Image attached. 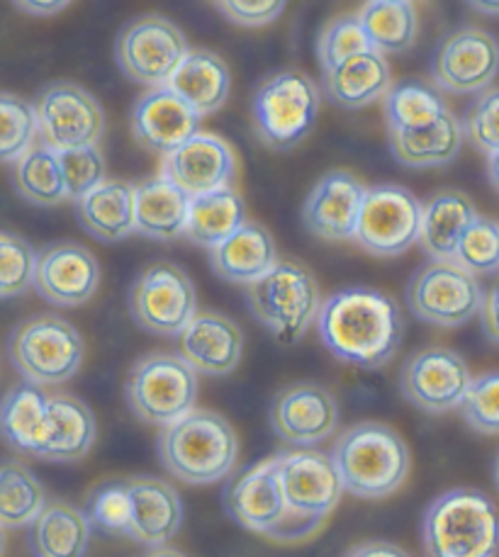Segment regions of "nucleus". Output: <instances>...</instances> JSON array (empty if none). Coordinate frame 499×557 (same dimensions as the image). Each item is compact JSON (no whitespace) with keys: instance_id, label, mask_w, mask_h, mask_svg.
<instances>
[{"instance_id":"f257e3e1","label":"nucleus","mask_w":499,"mask_h":557,"mask_svg":"<svg viewBox=\"0 0 499 557\" xmlns=\"http://www.w3.org/2000/svg\"><path fill=\"white\" fill-rule=\"evenodd\" d=\"M317 329L331 356L361 370H380L402 346L404 317L390 295L344 287L319 307Z\"/></svg>"},{"instance_id":"f03ea898","label":"nucleus","mask_w":499,"mask_h":557,"mask_svg":"<svg viewBox=\"0 0 499 557\" xmlns=\"http://www.w3.org/2000/svg\"><path fill=\"white\" fill-rule=\"evenodd\" d=\"M344 492L358 499H385L410 474V448L398 431L380 421L349 426L331 450Z\"/></svg>"},{"instance_id":"7ed1b4c3","label":"nucleus","mask_w":499,"mask_h":557,"mask_svg":"<svg viewBox=\"0 0 499 557\" xmlns=\"http://www.w3.org/2000/svg\"><path fill=\"white\" fill-rule=\"evenodd\" d=\"M236 456L234 426L210 409H193L159 436L161 466L171 478L193 487L224 480L234 470Z\"/></svg>"},{"instance_id":"20e7f679","label":"nucleus","mask_w":499,"mask_h":557,"mask_svg":"<svg viewBox=\"0 0 499 557\" xmlns=\"http://www.w3.org/2000/svg\"><path fill=\"white\" fill-rule=\"evenodd\" d=\"M426 557H495L499 511L480 490L459 487L436 497L422 519Z\"/></svg>"},{"instance_id":"39448f33","label":"nucleus","mask_w":499,"mask_h":557,"mask_svg":"<svg viewBox=\"0 0 499 557\" xmlns=\"http://www.w3.org/2000/svg\"><path fill=\"white\" fill-rule=\"evenodd\" d=\"M8 354L25 383L57 387L76 377L86 356V344L78 329L66 319L39 314L13 329Z\"/></svg>"},{"instance_id":"423d86ee","label":"nucleus","mask_w":499,"mask_h":557,"mask_svg":"<svg viewBox=\"0 0 499 557\" xmlns=\"http://www.w3.org/2000/svg\"><path fill=\"white\" fill-rule=\"evenodd\" d=\"M224 509L242 529L280 543L309 539L321 529V523L297 519L288 509L283 490H280L276 456L242 470L227 484Z\"/></svg>"},{"instance_id":"0eeeda50","label":"nucleus","mask_w":499,"mask_h":557,"mask_svg":"<svg viewBox=\"0 0 499 557\" xmlns=\"http://www.w3.org/2000/svg\"><path fill=\"white\" fill-rule=\"evenodd\" d=\"M246 300L252 314L283 344H297L321 307L315 275L295 261H278L246 287Z\"/></svg>"},{"instance_id":"6e6552de","label":"nucleus","mask_w":499,"mask_h":557,"mask_svg":"<svg viewBox=\"0 0 499 557\" xmlns=\"http://www.w3.org/2000/svg\"><path fill=\"white\" fill-rule=\"evenodd\" d=\"M124 397L144 424L166 429L195 409L197 373L181 356H144L130 370Z\"/></svg>"},{"instance_id":"1a4fd4ad","label":"nucleus","mask_w":499,"mask_h":557,"mask_svg":"<svg viewBox=\"0 0 499 557\" xmlns=\"http://www.w3.org/2000/svg\"><path fill=\"white\" fill-rule=\"evenodd\" d=\"M321 96L315 81L297 71L270 76L254 96V125L268 149L290 151L307 139L319 115Z\"/></svg>"},{"instance_id":"9d476101","label":"nucleus","mask_w":499,"mask_h":557,"mask_svg":"<svg viewBox=\"0 0 499 557\" xmlns=\"http://www.w3.org/2000/svg\"><path fill=\"white\" fill-rule=\"evenodd\" d=\"M37 137L51 151L98 147L106 132V112L86 88L69 81L51 84L37 92L33 102Z\"/></svg>"},{"instance_id":"9b49d317","label":"nucleus","mask_w":499,"mask_h":557,"mask_svg":"<svg viewBox=\"0 0 499 557\" xmlns=\"http://www.w3.org/2000/svg\"><path fill=\"white\" fill-rule=\"evenodd\" d=\"M422 202L402 185H376L366 190L353 239L363 251L380 258L407 253L419 244Z\"/></svg>"},{"instance_id":"f8f14e48","label":"nucleus","mask_w":499,"mask_h":557,"mask_svg":"<svg viewBox=\"0 0 499 557\" xmlns=\"http://www.w3.org/2000/svg\"><path fill=\"white\" fill-rule=\"evenodd\" d=\"M407 307L424 324L455 329L480 314L483 287L477 277L455 263L419 268L407 283Z\"/></svg>"},{"instance_id":"ddd939ff","label":"nucleus","mask_w":499,"mask_h":557,"mask_svg":"<svg viewBox=\"0 0 499 557\" xmlns=\"http://www.w3.org/2000/svg\"><path fill=\"white\" fill-rule=\"evenodd\" d=\"M188 51V39L171 20L144 15L120 33L115 59L122 74L134 84L161 88L169 84Z\"/></svg>"},{"instance_id":"4468645a","label":"nucleus","mask_w":499,"mask_h":557,"mask_svg":"<svg viewBox=\"0 0 499 557\" xmlns=\"http://www.w3.org/2000/svg\"><path fill=\"white\" fill-rule=\"evenodd\" d=\"M130 312L144 332L181 336L197 314L195 285L179 265L154 263L132 285Z\"/></svg>"},{"instance_id":"2eb2a0df","label":"nucleus","mask_w":499,"mask_h":557,"mask_svg":"<svg viewBox=\"0 0 499 557\" xmlns=\"http://www.w3.org/2000/svg\"><path fill=\"white\" fill-rule=\"evenodd\" d=\"M471 383L473 375L465 358L443 346L417 350L400 373L404 399L426 414H446L459 409Z\"/></svg>"},{"instance_id":"dca6fc26","label":"nucleus","mask_w":499,"mask_h":557,"mask_svg":"<svg viewBox=\"0 0 499 557\" xmlns=\"http://www.w3.org/2000/svg\"><path fill=\"white\" fill-rule=\"evenodd\" d=\"M499 74V42L480 27H459L441 39L431 59L434 84L453 96L490 88Z\"/></svg>"},{"instance_id":"f3484780","label":"nucleus","mask_w":499,"mask_h":557,"mask_svg":"<svg viewBox=\"0 0 499 557\" xmlns=\"http://www.w3.org/2000/svg\"><path fill=\"white\" fill-rule=\"evenodd\" d=\"M280 490L288 509L303 521L325 523L327 516L341 502V480L334 462L319 450H288L276 456Z\"/></svg>"},{"instance_id":"a211bd4d","label":"nucleus","mask_w":499,"mask_h":557,"mask_svg":"<svg viewBox=\"0 0 499 557\" xmlns=\"http://www.w3.org/2000/svg\"><path fill=\"white\" fill-rule=\"evenodd\" d=\"M276 436L297 450L327 441L339 426V405L327 387L297 383L280 389L270 405Z\"/></svg>"},{"instance_id":"6ab92c4d","label":"nucleus","mask_w":499,"mask_h":557,"mask_svg":"<svg viewBox=\"0 0 499 557\" xmlns=\"http://www.w3.org/2000/svg\"><path fill=\"white\" fill-rule=\"evenodd\" d=\"M35 290L51 307H81L100 285V265L86 246L61 242L37 251Z\"/></svg>"},{"instance_id":"aec40b11","label":"nucleus","mask_w":499,"mask_h":557,"mask_svg":"<svg viewBox=\"0 0 499 557\" xmlns=\"http://www.w3.org/2000/svg\"><path fill=\"white\" fill-rule=\"evenodd\" d=\"M236 175V157L220 134H195L181 149L163 157L161 178L171 181L188 198L230 188Z\"/></svg>"},{"instance_id":"412c9836","label":"nucleus","mask_w":499,"mask_h":557,"mask_svg":"<svg viewBox=\"0 0 499 557\" xmlns=\"http://www.w3.org/2000/svg\"><path fill=\"white\" fill-rule=\"evenodd\" d=\"M200 120L185 102L166 86L149 88L137 98L130 115L132 137L142 149L169 157L200 134Z\"/></svg>"},{"instance_id":"4be33fe9","label":"nucleus","mask_w":499,"mask_h":557,"mask_svg":"<svg viewBox=\"0 0 499 557\" xmlns=\"http://www.w3.org/2000/svg\"><path fill=\"white\" fill-rule=\"evenodd\" d=\"M366 190V183L349 171L321 175L315 188L309 190L303 208L307 232L325 242L353 239Z\"/></svg>"},{"instance_id":"5701e85b","label":"nucleus","mask_w":499,"mask_h":557,"mask_svg":"<svg viewBox=\"0 0 499 557\" xmlns=\"http://www.w3.org/2000/svg\"><path fill=\"white\" fill-rule=\"evenodd\" d=\"M181 358L195 373L222 377L236 370L244 354V334L234 319L220 312H200L179 336Z\"/></svg>"},{"instance_id":"b1692460","label":"nucleus","mask_w":499,"mask_h":557,"mask_svg":"<svg viewBox=\"0 0 499 557\" xmlns=\"http://www.w3.org/2000/svg\"><path fill=\"white\" fill-rule=\"evenodd\" d=\"M130 539L147 548H163L183 523V502L169 482L156 478H132Z\"/></svg>"},{"instance_id":"393cba45","label":"nucleus","mask_w":499,"mask_h":557,"mask_svg":"<svg viewBox=\"0 0 499 557\" xmlns=\"http://www.w3.org/2000/svg\"><path fill=\"white\" fill-rule=\"evenodd\" d=\"M197 117L215 115L230 100L232 74L222 57L205 49H191L166 84Z\"/></svg>"},{"instance_id":"a878e982","label":"nucleus","mask_w":499,"mask_h":557,"mask_svg":"<svg viewBox=\"0 0 499 557\" xmlns=\"http://www.w3.org/2000/svg\"><path fill=\"white\" fill-rule=\"evenodd\" d=\"M96 417L86 401L71 395L47 397V436L39 460L76 462L96 443Z\"/></svg>"},{"instance_id":"bb28decb","label":"nucleus","mask_w":499,"mask_h":557,"mask_svg":"<svg viewBox=\"0 0 499 557\" xmlns=\"http://www.w3.org/2000/svg\"><path fill=\"white\" fill-rule=\"evenodd\" d=\"M212 271L232 285H252L278 263L276 242L266 226L246 222L230 239L207 251Z\"/></svg>"},{"instance_id":"cd10ccee","label":"nucleus","mask_w":499,"mask_h":557,"mask_svg":"<svg viewBox=\"0 0 499 557\" xmlns=\"http://www.w3.org/2000/svg\"><path fill=\"white\" fill-rule=\"evenodd\" d=\"M477 220L473 200L461 190H441L422 205L419 246L434 263H451L455 249Z\"/></svg>"},{"instance_id":"c85d7f7f","label":"nucleus","mask_w":499,"mask_h":557,"mask_svg":"<svg viewBox=\"0 0 499 557\" xmlns=\"http://www.w3.org/2000/svg\"><path fill=\"white\" fill-rule=\"evenodd\" d=\"M325 92L334 106L344 110H361L385 98L392 88L390 64L378 51L351 57L344 64L321 71Z\"/></svg>"},{"instance_id":"c756f323","label":"nucleus","mask_w":499,"mask_h":557,"mask_svg":"<svg viewBox=\"0 0 499 557\" xmlns=\"http://www.w3.org/2000/svg\"><path fill=\"white\" fill-rule=\"evenodd\" d=\"M47 392L29 383L10 387L0 399V438L23 456L39 458L47 436Z\"/></svg>"},{"instance_id":"7c9ffc66","label":"nucleus","mask_w":499,"mask_h":557,"mask_svg":"<svg viewBox=\"0 0 499 557\" xmlns=\"http://www.w3.org/2000/svg\"><path fill=\"white\" fill-rule=\"evenodd\" d=\"M78 224L93 239L115 244L137 232L134 222V185L127 181H106L86 198L76 200Z\"/></svg>"},{"instance_id":"2f4dec72","label":"nucleus","mask_w":499,"mask_h":557,"mask_svg":"<svg viewBox=\"0 0 499 557\" xmlns=\"http://www.w3.org/2000/svg\"><path fill=\"white\" fill-rule=\"evenodd\" d=\"M188 210V195L161 175L134 188V222H137V234L147 236V239H179L185 232Z\"/></svg>"},{"instance_id":"473e14b6","label":"nucleus","mask_w":499,"mask_h":557,"mask_svg":"<svg viewBox=\"0 0 499 557\" xmlns=\"http://www.w3.org/2000/svg\"><path fill=\"white\" fill-rule=\"evenodd\" d=\"M390 151L404 169H436L451 163L463 147L461 120L449 110L434 125L414 132H388Z\"/></svg>"},{"instance_id":"72a5a7b5","label":"nucleus","mask_w":499,"mask_h":557,"mask_svg":"<svg viewBox=\"0 0 499 557\" xmlns=\"http://www.w3.org/2000/svg\"><path fill=\"white\" fill-rule=\"evenodd\" d=\"M90 531L81 509L66 502H47L29 531V545L37 557H86Z\"/></svg>"},{"instance_id":"f704fd0d","label":"nucleus","mask_w":499,"mask_h":557,"mask_svg":"<svg viewBox=\"0 0 499 557\" xmlns=\"http://www.w3.org/2000/svg\"><path fill=\"white\" fill-rule=\"evenodd\" d=\"M246 224V202L234 188H224L191 200L183 236L203 249H215Z\"/></svg>"},{"instance_id":"c9c22d12","label":"nucleus","mask_w":499,"mask_h":557,"mask_svg":"<svg viewBox=\"0 0 499 557\" xmlns=\"http://www.w3.org/2000/svg\"><path fill=\"white\" fill-rule=\"evenodd\" d=\"M358 20L366 29L370 49L382 57L404 54L417 42L419 17L414 3L404 0H378L361 8Z\"/></svg>"},{"instance_id":"e433bc0d","label":"nucleus","mask_w":499,"mask_h":557,"mask_svg":"<svg viewBox=\"0 0 499 557\" xmlns=\"http://www.w3.org/2000/svg\"><path fill=\"white\" fill-rule=\"evenodd\" d=\"M449 106L439 90L419 78H407L385 92L382 115L388 132H414L441 120Z\"/></svg>"},{"instance_id":"4c0bfd02","label":"nucleus","mask_w":499,"mask_h":557,"mask_svg":"<svg viewBox=\"0 0 499 557\" xmlns=\"http://www.w3.org/2000/svg\"><path fill=\"white\" fill-rule=\"evenodd\" d=\"M47 507L37 474L20 460H0V529L33 525Z\"/></svg>"},{"instance_id":"58836bf2","label":"nucleus","mask_w":499,"mask_h":557,"mask_svg":"<svg viewBox=\"0 0 499 557\" xmlns=\"http://www.w3.org/2000/svg\"><path fill=\"white\" fill-rule=\"evenodd\" d=\"M13 183L20 198L37 208H54L66 200L64 175L59 166V153L47 149L45 144H35L23 159L15 163Z\"/></svg>"},{"instance_id":"ea45409f","label":"nucleus","mask_w":499,"mask_h":557,"mask_svg":"<svg viewBox=\"0 0 499 557\" xmlns=\"http://www.w3.org/2000/svg\"><path fill=\"white\" fill-rule=\"evenodd\" d=\"M37 141L33 102L15 92H0V163H17Z\"/></svg>"},{"instance_id":"a19ab883","label":"nucleus","mask_w":499,"mask_h":557,"mask_svg":"<svg viewBox=\"0 0 499 557\" xmlns=\"http://www.w3.org/2000/svg\"><path fill=\"white\" fill-rule=\"evenodd\" d=\"M83 516L90 523V529L102 531L108 535H124L130 539L132 523V504H130V482L110 480L98 484L88 494Z\"/></svg>"},{"instance_id":"79ce46f5","label":"nucleus","mask_w":499,"mask_h":557,"mask_svg":"<svg viewBox=\"0 0 499 557\" xmlns=\"http://www.w3.org/2000/svg\"><path fill=\"white\" fill-rule=\"evenodd\" d=\"M370 49L368 35L363 29L358 15H339L325 25L317 39V59L321 71H329L346 59L366 54Z\"/></svg>"},{"instance_id":"37998d69","label":"nucleus","mask_w":499,"mask_h":557,"mask_svg":"<svg viewBox=\"0 0 499 557\" xmlns=\"http://www.w3.org/2000/svg\"><path fill=\"white\" fill-rule=\"evenodd\" d=\"M451 263L463 268L471 275H487L499 271V224L477 214V220L463 234Z\"/></svg>"},{"instance_id":"c03bdc74","label":"nucleus","mask_w":499,"mask_h":557,"mask_svg":"<svg viewBox=\"0 0 499 557\" xmlns=\"http://www.w3.org/2000/svg\"><path fill=\"white\" fill-rule=\"evenodd\" d=\"M37 251L23 236L0 232V300L25 295L35 283Z\"/></svg>"},{"instance_id":"a18cd8bd","label":"nucleus","mask_w":499,"mask_h":557,"mask_svg":"<svg viewBox=\"0 0 499 557\" xmlns=\"http://www.w3.org/2000/svg\"><path fill=\"white\" fill-rule=\"evenodd\" d=\"M461 414L465 424L485 436L499 433V370L473 377L461 401Z\"/></svg>"},{"instance_id":"49530a36","label":"nucleus","mask_w":499,"mask_h":557,"mask_svg":"<svg viewBox=\"0 0 499 557\" xmlns=\"http://www.w3.org/2000/svg\"><path fill=\"white\" fill-rule=\"evenodd\" d=\"M59 166L61 175H64V188L66 198L81 200L93 193L98 185L106 183V159L98 147L88 149H74V151H61L59 153Z\"/></svg>"},{"instance_id":"de8ad7c7","label":"nucleus","mask_w":499,"mask_h":557,"mask_svg":"<svg viewBox=\"0 0 499 557\" xmlns=\"http://www.w3.org/2000/svg\"><path fill=\"white\" fill-rule=\"evenodd\" d=\"M463 139L473 144L477 151H499V88H487L473 100L461 122Z\"/></svg>"},{"instance_id":"09e8293b","label":"nucleus","mask_w":499,"mask_h":557,"mask_svg":"<svg viewBox=\"0 0 499 557\" xmlns=\"http://www.w3.org/2000/svg\"><path fill=\"white\" fill-rule=\"evenodd\" d=\"M217 10L239 27H266L283 15L285 3H217Z\"/></svg>"},{"instance_id":"8fccbe9b","label":"nucleus","mask_w":499,"mask_h":557,"mask_svg":"<svg viewBox=\"0 0 499 557\" xmlns=\"http://www.w3.org/2000/svg\"><path fill=\"white\" fill-rule=\"evenodd\" d=\"M480 319L485 336L490 338L495 346H499V281L483 295Z\"/></svg>"},{"instance_id":"3c124183","label":"nucleus","mask_w":499,"mask_h":557,"mask_svg":"<svg viewBox=\"0 0 499 557\" xmlns=\"http://www.w3.org/2000/svg\"><path fill=\"white\" fill-rule=\"evenodd\" d=\"M344 557H412V555L394 543L368 541V543L356 545V548H351Z\"/></svg>"},{"instance_id":"603ef678","label":"nucleus","mask_w":499,"mask_h":557,"mask_svg":"<svg viewBox=\"0 0 499 557\" xmlns=\"http://www.w3.org/2000/svg\"><path fill=\"white\" fill-rule=\"evenodd\" d=\"M15 10H23L27 15H35V17H54L59 15L61 10H66L69 3H54V0H47V3H41V0H33V3H15Z\"/></svg>"},{"instance_id":"864d4df0","label":"nucleus","mask_w":499,"mask_h":557,"mask_svg":"<svg viewBox=\"0 0 499 557\" xmlns=\"http://www.w3.org/2000/svg\"><path fill=\"white\" fill-rule=\"evenodd\" d=\"M487 178H490L492 188L499 193V151L487 157Z\"/></svg>"},{"instance_id":"5fc2aeb1","label":"nucleus","mask_w":499,"mask_h":557,"mask_svg":"<svg viewBox=\"0 0 499 557\" xmlns=\"http://www.w3.org/2000/svg\"><path fill=\"white\" fill-rule=\"evenodd\" d=\"M471 8L485 15H499V3H471Z\"/></svg>"},{"instance_id":"6e6d98bb","label":"nucleus","mask_w":499,"mask_h":557,"mask_svg":"<svg viewBox=\"0 0 499 557\" xmlns=\"http://www.w3.org/2000/svg\"><path fill=\"white\" fill-rule=\"evenodd\" d=\"M144 557H185V555H183V553H179V550L166 548V545H163V548H154L151 553H147Z\"/></svg>"},{"instance_id":"4d7b16f0","label":"nucleus","mask_w":499,"mask_h":557,"mask_svg":"<svg viewBox=\"0 0 499 557\" xmlns=\"http://www.w3.org/2000/svg\"><path fill=\"white\" fill-rule=\"evenodd\" d=\"M495 484H497V490H499V453H497V460H495Z\"/></svg>"},{"instance_id":"13d9d810","label":"nucleus","mask_w":499,"mask_h":557,"mask_svg":"<svg viewBox=\"0 0 499 557\" xmlns=\"http://www.w3.org/2000/svg\"><path fill=\"white\" fill-rule=\"evenodd\" d=\"M3 550H5V533L0 529V557H3Z\"/></svg>"}]
</instances>
